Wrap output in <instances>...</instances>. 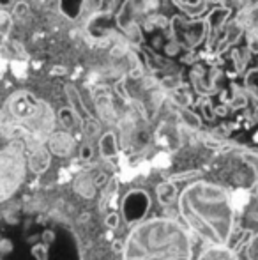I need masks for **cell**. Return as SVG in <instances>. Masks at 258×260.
<instances>
[{"mask_svg": "<svg viewBox=\"0 0 258 260\" xmlns=\"http://www.w3.org/2000/svg\"><path fill=\"white\" fill-rule=\"evenodd\" d=\"M124 34L128 36L131 45L140 46L141 43H143V32H141L140 25H138L136 21H131V23L128 25V28L124 30Z\"/></svg>", "mask_w": 258, "mask_h": 260, "instance_id": "cell-22", "label": "cell"}, {"mask_svg": "<svg viewBox=\"0 0 258 260\" xmlns=\"http://www.w3.org/2000/svg\"><path fill=\"white\" fill-rule=\"evenodd\" d=\"M180 119H182V122L186 124V127H190V129L196 131L202 127V119H200V115H196V113L191 112L190 108L180 110Z\"/></svg>", "mask_w": 258, "mask_h": 260, "instance_id": "cell-21", "label": "cell"}, {"mask_svg": "<svg viewBox=\"0 0 258 260\" xmlns=\"http://www.w3.org/2000/svg\"><path fill=\"white\" fill-rule=\"evenodd\" d=\"M57 119H59V122L62 124V127L65 131H71L72 127L76 126V122H78V117L75 115V112H72L69 106H64V108L59 110Z\"/></svg>", "mask_w": 258, "mask_h": 260, "instance_id": "cell-18", "label": "cell"}, {"mask_svg": "<svg viewBox=\"0 0 258 260\" xmlns=\"http://www.w3.org/2000/svg\"><path fill=\"white\" fill-rule=\"evenodd\" d=\"M242 34H244V27H242V23L241 21H234V23L228 27V30H227V34H225V38L221 39L219 43H217V48H216V53H223L225 50L228 48V46H232V45H235V43L239 41V39L242 38Z\"/></svg>", "mask_w": 258, "mask_h": 260, "instance_id": "cell-14", "label": "cell"}, {"mask_svg": "<svg viewBox=\"0 0 258 260\" xmlns=\"http://www.w3.org/2000/svg\"><path fill=\"white\" fill-rule=\"evenodd\" d=\"M94 157V149L90 144H85L82 145V149H80V159L82 161H90Z\"/></svg>", "mask_w": 258, "mask_h": 260, "instance_id": "cell-30", "label": "cell"}, {"mask_svg": "<svg viewBox=\"0 0 258 260\" xmlns=\"http://www.w3.org/2000/svg\"><path fill=\"white\" fill-rule=\"evenodd\" d=\"M28 11H30V7H28V4H27V2H14L13 16H14V18H18V20H21V18L27 16Z\"/></svg>", "mask_w": 258, "mask_h": 260, "instance_id": "cell-27", "label": "cell"}, {"mask_svg": "<svg viewBox=\"0 0 258 260\" xmlns=\"http://www.w3.org/2000/svg\"><path fill=\"white\" fill-rule=\"evenodd\" d=\"M141 75H143V69H141L140 66H136V68H133V69L129 71V78H133V80L141 78Z\"/></svg>", "mask_w": 258, "mask_h": 260, "instance_id": "cell-36", "label": "cell"}, {"mask_svg": "<svg viewBox=\"0 0 258 260\" xmlns=\"http://www.w3.org/2000/svg\"><path fill=\"white\" fill-rule=\"evenodd\" d=\"M94 98H96V106H97L99 115L103 117L104 120H114V117H115L114 106L110 103V96H108L106 90H103L101 96H94Z\"/></svg>", "mask_w": 258, "mask_h": 260, "instance_id": "cell-17", "label": "cell"}, {"mask_svg": "<svg viewBox=\"0 0 258 260\" xmlns=\"http://www.w3.org/2000/svg\"><path fill=\"white\" fill-rule=\"evenodd\" d=\"M170 25H172V32H175L177 45L188 50L196 48L207 36L205 20H184L182 16H177Z\"/></svg>", "mask_w": 258, "mask_h": 260, "instance_id": "cell-5", "label": "cell"}, {"mask_svg": "<svg viewBox=\"0 0 258 260\" xmlns=\"http://www.w3.org/2000/svg\"><path fill=\"white\" fill-rule=\"evenodd\" d=\"M248 106V94L244 89L234 85L232 87V100H230V108L232 110H242Z\"/></svg>", "mask_w": 258, "mask_h": 260, "instance_id": "cell-19", "label": "cell"}, {"mask_svg": "<svg viewBox=\"0 0 258 260\" xmlns=\"http://www.w3.org/2000/svg\"><path fill=\"white\" fill-rule=\"evenodd\" d=\"M89 218H90L89 212H82V214H80V218H78V221L80 223H85V221H89Z\"/></svg>", "mask_w": 258, "mask_h": 260, "instance_id": "cell-41", "label": "cell"}, {"mask_svg": "<svg viewBox=\"0 0 258 260\" xmlns=\"http://www.w3.org/2000/svg\"><path fill=\"white\" fill-rule=\"evenodd\" d=\"M52 75L53 76H65L67 75V69H65L64 66H55V68L52 69Z\"/></svg>", "mask_w": 258, "mask_h": 260, "instance_id": "cell-37", "label": "cell"}, {"mask_svg": "<svg viewBox=\"0 0 258 260\" xmlns=\"http://www.w3.org/2000/svg\"><path fill=\"white\" fill-rule=\"evenodd\" d=\"M232 11L230 7H214L209 13V16L205 18V25H207V34H209V39H207V48L212 50V43L216 41L217 34L223 30V27L227 25L228 18H230Z\"/></svg>", "mask_w": 258, "mask_h": 260, "instance_id": "cell-7", "label": "cell"}, {"mask_svg": "<svg viewBox=\"0 0 258 260\" xmlns=\"http://www.w3.org/2000/svg\"><path fill=\"white\" fill-rule=\"evenodd\" d=\"M50 154H55L59 157H67L75 149V138L69 131H53L46 140Z\"/></svg>", "mask_w": 258, "mask_h": 260, "instance_id": "cell-8", "label": "cell"}, {"mask_svg": "<svg viewBox=\"0 0 258 260\" xmlns=\"http://www.w3.org/2000/svg\"><path fill=\"white\" fill-rule=\"evenodd\" d=\"M156 195H158V202L161 206H170L175 200H179V193H177L175 184H172L168 181H163L156 186Z\"/></svg>", "mask_w": 258, "mask_h": 260, "instance_id": "cell-15", "label": "cell"}, {"mask_svg": "<svg viewBox=\"0 0 258 260\" xmlns=\"http://www.w3.org/2000/svg\"><path fill=\"white\" fill-rule=\"evenodd\" d=\"M180 85H182V80H180V76H165V78L159 82V87H161V89L172 90V92L179 90Z\"/></svg>", "mask_w": 258, "mask_h": 260, "instance_id": "cell-25", "label": "cell"}, {"mask_svg": "<svg viewBox=\"0 0 258 260\" xmlns=\"http://www.w3.org/2000/svg\"><path fill=\"white\" fill-rule=\"evenodd\" d=\"M64 92H65V98H67V101H69V108L75 112V115L78 117V120H89V119H92V115H90V112L87 110V105L83 103V100H82V96H80V92H78V89H76L72 83H65L64 85Z\"/></svg>", "mask_w": 258, "mask_h": 260, "instance_id": "cell-10", "label": "cell"}, {"mask_svg": "<svg viewBox=\"0 0 258 260\" xmlns=\"http://www.w3.org/2000/svg\"><path fill=\"white\" fill-rule=\"evenodd\" d=\"M196 260H239L230 246H207Z\"/></svg>", "mask_w": 258, "mask_h": 260, "instance_id": "cell-13", "label": "cell"}, {"mask_svg": "<svg viewBox=\"0 0 258 260\" xmlns=\"http://www.w3.org/2000/svg\"><path fill=\"white\" fill-rule=\"evenodd\" d=\"M191 234L173 218H149L134 223L124 241L122 260H191Z\"/></svg>", "mask_w": 258, "mask_h": 260, "instance_id": "cell-2", "label": "cell"}, {"mask_svg": "<svg viewBox=\"0 0 258 260\" xmlns=\"http://www.w3.org/2000/svg\"><path fill=\"white\" fill-rule=\"evenodd\" d=\"M177 209L184 226L207 246H228L235 229L230 191L209 181H195L179 193Z\"/></svg>", "mask_w": 258, "mask_h": 260, "instance_id": "cell-1", "label": "cell"}, {"mask_svg": "<svg viewBox=\"0 0 258 260\" xmlns=\"http://www.w3.org/2000/svg\"><path fill=\"white\" fill-rule=\"evenodd\" d=\"M248 52L258 53V38L253 34H248Z\"/></svg>", "mask_w": 258, "mask_h": 260, "instance_id": "cell-35", "label": "cell"}, {"mask_svg": "<svg viewBox=\"0 0 258 260\" xmlns=\"http://www.w3.org/2000/svg\"><path fill=\"white\" fill-rule=\"evenodd\" d=\"M149 206H151V200H149L145 191H140V189L129 191L124 199V204H122V212L126 216V221L134 223L140 218H143L149 211Z\"/></svg>", "mask_w": 258, "mask_h": 260, "instance_id": "cell-6", "label": "cell"}, {"mask_svg": "<svg viewBox=\"0 0 258 260\" xmlns=\"http://www.w3.org/2000/svg\"><path fill=\"white\" fill-rule=\"evenodd\" d=\"M246 258L258 260V234H253L246 243Z\"/></svg>", "mask_w": 258, "mask_h": 260, "instance_id": "cell-26", "label": "cell"}, {"mask_svg": "<svg viewBox=\"0 0 258 260\" xmlns=\"http://www.w3.org/2000/svg\"><path fill=\"white\" fill-rule=\"evenodd\" d=\"M72 188L78 193L80 197L87 200H92L97 193V188L94 184V175L90 172H82L75 177V182H72Z\"/></svg>", "mask_w": 258, "mask_h": 260, "instance_id": "cell-11", "label": "cell"}, {"mask_svg": "<svg viewBox=\"0 0 258 260\" xmlns=\"http://www.w3.org/2000/svg\"><path fill=\"white\" fill-rule=\"evenodd\" d=\"M101 131V126H99V122H97L96 119H89V120H83L82 122V133H83V137H87V138H94L97 133Z\"/></svg>", "mask_w": 258, "mask_h": 260, "instance_id": "cell-23", "label": "cell"}, {"mask_svg": "<svg viewBox=\"0 0 258 260\" xmlns=\"http://www.w3.org/2000/svg\"><path fill=\"white\" fill-rule=\"evenodd\" d=\"M173 4H175V6L179 7L190 20H196V18L209 7V2H203V0L202 2H200V0L198 2H182V0H175Z\"/></svg>", "mask_w": 258, "mask_h": 260, "instance_id": "cell-16", "label": "cell"}, {"mask_svg": "<svg viewBox=\"0 0 258 260\" xmlns=\"http://www.w3.org/2000/svg\"><path fill=\"white\" fill-rule=\"evenodd\" d=\"M97 145H99V156L103 159H112L119 154V140L115 131H106L104 135H101Z\"/></svg>", "mask_w": 258, "mask_h": 260, "instance_id": "cell-12", "label": "cell"}, {"mask_svg": "<svg viewBox=\"0 0 258 260\" xmlns=\"http://www.w3.org/2000/svg\"><path fill=\"white\" fill-rule=\"evenodd\" d=\"M198 175H202V172H200V170H188V172H179V174L168 175V177H166V181L172 182V184H175V182L190 181V179H195V177H198Z\"/></svg>", "mask_w": 258, "mask_h": 260, "instance_id": "cell-24", "label": "cell"}, {"mask_svg": "<svg viewBox=\"0 0 258 260\" xmlns=\"http://www.w3.org/2000/svg\"><path fill=\"white\" fill-rule=\"evenodd\" d=\"M244 90L248 94H251L255 100H258V68L246 73V76H244Z\"/></svg>", "mask_w": 258, "mask_h": 260, "instance_id": "cell-20", "label": "cell"}, {"mask_svg": "<svg viewBox=\"0 0 258 260\" xmlns=\"http://www.w3.org/2000/svg\"><path fill=\"white\" fill-rule=\"evenodd\" d=\"M173 100H175V103H177V105L184 106V108H186V106L191 103V98L188 96V94L179 92V90H175V92H173Z\"/></svg>", "mask_w": 258, "mask_h": 260, "instance_id": "cell-31", "label": "cell"}, {"mask_svg": "<svg viewBox=\"0 0 258 260\" xmlns=\"http://www.w3.org/2000/svg\"><path fill=\"white\" fill-rule=\"evenodd\" d=\"M112 251H124V243H122V241H114V244H112Z\"/></svg>", "mask_w": 258, "mask_h": 260, "instance_id": "cell-38", "label": "cell"}, {"mask_svg": "<svg viewBox=\"0 0 258 260\" xmlns=\"http://www.w3.org/2000/svg\"><path fill=\"white\" fill-rule=\"evenodd\" d=\"M227 112H228L227 106H216V108H214V115H216V117H223V115H227Z\"/></svg>", "mask_w": 258, "mask_h": 260, "instance_id": "cell-39", "label": "cell"}, {"mask_svg": "<svg viewBox=\"0 0 258 260\" xmlns=\"http://www.w3.org/2000/svg\"><path fill=\"white\" fill-rule=\"evenodd\" d=\"M27 149L23 140H11L0 149V204L13 199L27 179Z\"/></svg>", "mask_w": 258, "mask_h": 260, "instance_id": "cell-4", "label": "cell"}, {"mask_svg": "<svg viewBox=\"0 0 258 260\" xmlns=\"http://www.w3.org/2000/svg\"><path fill=\"white\" fill-rule=\"evenodd\" d=\"M232 57H235V58H237L239 57V52H234V55H232ZM244 62H242V60H237V69H239V71H242V69H244Z\"/></svg>", "mask_w": 258, "mask_h": 260, "instance_id": "cell-40", "label": "cell"}, {"mask_svg": "<svg viewBox=\"0 0 258 260\" xmlns=\"http://www.w3.org/2000/svg\"><path fill=\"white\" fill-rule=\"evenodd\" d=\"M104 225H106L110 230H117L119 225H121V214H119V212H110V214H106Z\"/></svg>", "mask_w": 258, "mask_h": 260, "instance_id": "cell-29", "label": "cell"}, {"mask_svg": "<svg viewBox=\"0 0 258 260\" xmlns=\"http://www.w3.org/2000/svg\"><path fill=\"white\" fill-rule=\"evenodd\" d=\"M32 255H34L38 260H46V250L45 244H38V246L32 248Z\"/></svg>", "mask_w": 258, "mask_h": 260, "instance_id": "cell-34", "label": "cell"}, {"mask_svg": "<svg viewBox=\"0 0 258 260\" xmlns=\"http://www.w3.org/2000/svg\"><path fill=\"white\" fill-rule=\"evenodd\" d=\"M200 112H202V117H205L207 120L216 119V115H214V106L210 105L209 100H205V101H202V103H200Z\"/></svg>", "mask_w": 258, "mask_h": 260, "instance_id": "cell-28", "label": "cell"}, {"mask_svg": "<svg viewBox=\"0 0 258 260\" xmlns=\"http://www.w3.org/2000/svg\"><path fill=\"white\" fill-rule=\"evenodd\" d=\"M124 83H126V78L119 80V82L115 83V92H117L119 96L122 98V100H126V101H128V100H129V94L126 92V89H124Z\"/></svg>", "mask_w": 258, "mask_h": 260, "instance_id": "cell-33", "label": "cell"}, {"mask_svg": "<svg viewBox=\"0 0 258 260\" xmlns=\"http://www.w3.org/2000/svg\"><path fill=\"white\" fill-rule=\"evenodd\" d=\"M108 182H110V177H108L106 174H103V172H99L97 175H94V184H96V188H104Z\"/></svg>", "mask_w": 258, "mask_h": 260, "instance_id": "cell-32", "label": "cell"}, {"mask_svg": "<svg viewBox=\"0 0 258 260\" xmlns=\"http://www.w3.org/2000/svg\"><path fill=\"white\" fill-rule=\"evenodd\" d=\"M55 119L46 101L39 100L28 90H16L7 98L4 108L0 110V129L6 131V135L9 129H23L20 140L28 147L30 138L35 147H41L43 142L48 140L53 133Z\"/></svg>", "mask_w": 258, "mask_h": 260, "instance_id": "cell-3", "label": "cell"}, {"mask_svg": "<svg viewBox=\"0 0 258 260\" xmlns=\"http://www.w3.org/2000/svg\"><path fill=\"white\" fill-rule=\"evenodd\" d=\"M50 165H52V154H50L46 145L32 149L30 156H28V170H30L32 174H35V175L45 174L50 168Z\"/></svg>", "mask_w": 258, "mask_h": 260, "instance_id": "cell-9", "label": "cell"}]
</instances>
